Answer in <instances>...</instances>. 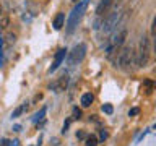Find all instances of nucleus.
I'll use <instances>...</instances> for the list:
<instances>
[{"label":"nucleus","mask_w":156,"mask_h":146,"mask_svg":"<svg viewBox=\"0 0 156 146\" xmlns=\"http://www.w3.org/2000/svg\"><path fill=\"white\" fill-rule=\"evenodd\" d=\"M85 54H86V44H78L72 49V52H68V57H67V62L68 65H76V63H80L83 58H85Z\"/></svg>","instance_id":"nucleus-5"},{"label":"nucleus","mask_w":156,"mask_h":146,"mask_svg":"<svg viewBox=\"0 0 156 146\" xmlns=\"http://www.w3.org/2000/svg\"><path fill=\"white\" fill-rule=\"evenodd\" d=\"M72 2H75V3H78V2H80V0H72Z\"/></svg>","instance_id":"nucleus-29"},{"label":"nucleus","mask_w":156,"mask_h":146,"mask_svg":"<svg viewBox=\"0 0 156 146\" xmlns=\"http://www.w3.org/2000/svg\"><path fill=\"white\" fill-rule=\"evenodd\" d=\"M151 31H153V34H156V15L153 18V24H151Z\"/></svg>","instance_id":"nucleus-22"},{"label":"nucleus","mask_w":156,"mask_h":146,"mask_svg":"<svg viewBox=\"0 0 156 146\" xmlns=\"http://www.w3.org/2000/svg\"><path fill=\"white\" fill-rule=\"evenodd\" d=\"M20 130H21V127H20V125H15L13 127V131H20Z\"/></svg>","instance_id":"nucleus-27"},{"label":"nucleus","mask_w":156,"mask_h":146,"mask_svg":"<svg viewBox=\"0 0 156 146\" xmlns=\"http://www.w3.org/2000/svg\"><path fill=\"white\" fill-rule=\"evenodd\" d=\"M41 99H42V94H36V96H34V99H33V102H37Z\"/></svg>","instance_id":"nucleus-24"},{"label":"nucleus","mask_w":156,"mask_h":146,"mask_svg":"<svg viewBox=\"0 0 156 146\" xmlns=\"http://www.w3.org/2000/svg\"><path fill=\"white\" fill-rule=\"evenodd\" d=\"M68 125H70V120H67L65 123H63V127H62V133H65V131L68 130Z\"/></svg>","instance_id":"nucleus-21"},{"label":"nucleus","mask_w":156,"mask_h":146,"mask_svg":"<svg viewBox=\"0 0 156 146\" xmlns=\"http://www.w3.org/2000/svg\"><path fill=\"white\" fill-rule=\"evenodd\" d=\"M107 136H109V133H107V130H101V133H99V138H101L102 141H104V140L107 138Z\"/></svg>","instance_id":"nucleus-19"},{"label":"nucleus","mask_w":156,"mask_h":146,"mask_svg":"<svg viewBox=\"0 0 156 146\" xmlns=\"http://www.w3.org/2000/svg\"><path fill=\"white\" fill-rule=\"evenodd\" d=\"M140 114V109H138V107H132V109L129 110V115L130 117H135V115H138Z\"/></svg>","instance_id":"nucleus-18"},{"label":"nucleus","mask_w":156,"mask_h":146,"mask_svg":"<svg viewBox=\"0 0 156 146\" xmlns=\"http://www.w3.org/2000/svg\"><path fill=\"white\" fill-rule=\"evenodd\" d=\"M67 85H68V75L63 73L62 76H58L57 80L51 85V89H54L55 92H62V91L67 89Z\"/></svg>","instance_id":"nucleus-8"},{"label":"nucleus","mask_w":156,"mask_h":146,"mask_svg":"<svg viewBox=\"0 0 156 146\" xmlns=\"http://www.w3.org/2000/svg\"><path fill=\"white\" fill-rule=\"evenodd\" d=\"M88 5H90V0H80V2L75 5V8L72 10V13L68 15V18H67V33L68 34H72L76 29L80 19L83 18V13L86 12Z\"/></svg>","instance_id":"nucleus-2"},{"label":"nucleus","mask_w":156,"mask_h":146,"mask_svg":"<svg viewBox=\"0 0 156 146\" xmlns=\"http://www.w3.org/2000/svg\"><path fill=\"white\" fill-rule=\"evenodd\" d=\"M18 144H20L18 140H13V141H10V143H8V146H18Z\"/></svg>","instance_id":"nucleus-25"},{"label":"nucleus","mask_w":156,"mask_h":146,"mask_svg":"<svg viewBox=\"0 0 156 146\" xmlns=\"http://www.w3.org/2000/svg\"><path fill=\"white\" fill-rule=\"evenodd\" d=\"M46 110H47L46 107H42L41 110H39V112H36V114L33 115V122H34V123H37L39 120H42V119H44V115H46Z\"/></svg>","instance_id":"nucleus-12"},{"label":"nucleus","mask_w":156,"mask_h":146,"mask_svg":"<svg viewBox=\"0 0 156 146\" xmlns=\"http://www.w3.org/2000/svg\"><path fill=\"white\" fill-rule=\"evenodd\" d=\"M101 109H102V112H104V114H107V115H112V112H114V107H112L111 104H104Z\"/></svg>","instance_id":"nucleus-14"},{"label":"nucleus","mask_w":156,"mask_h":146,"mask_svg":"<svg viewBox=\"0 0 156 146\" xmlns=\"http://www.w3.org/2000/svg\"><path fill=\"white\" fill-rule=\"evenodd\" d=\"M67 55H68V50H67L65 47L58 49V50H57V54H55V57H54V62H52V65L49 67V71H51V73H52V71H55L57 68L62 65V62L65 60V57H67Z\"/></svg>","instance_id":"nucleus-7"},{"label":"nucleus","mask_w":156,"mask_h":146,"mask_svg":"<svg viewBox=\"0 0 156 146\" xmlns=\"http://www.w3.org/2000/svg\"><path fill=\"white\" fill-rule=\"evenodd\" d=\"M117 0H101L96 7V15L98 16H106L107 13H111V8L115 5Z\"/></svg>","instance_id":"nucleus-6"},{"label":"nucleus","mask_w":156,"mask_h":146,"mask_svg":"<svg viewBox=\"0 0 156 146\" xmlns=\"http://www.w3.org/2000/svg\"><path fill=\"white\" fill-rule=\"evenodd\" d=\"M28 109H29V102H28V101H24L23 104H20L16 109L12 112V119H18V117H20V115H23Z\"/></svg>","instance_id":"nucleus-10"},{"label":"nucleus","mask_w":156,"mask_h":146,"mask_svg":"<svg viewBox=\"0 0 156 146\" xmlns=\"http://www.w3.org/2000/svg\"><path fill=\"white\" fill-rule=\"evenodd\" d=\"M153 130H156V123H154V125H153Z\"/></svg>","instance_id":"nucleus-30"},{"label":"nucleus","mask_w":156,"mask_h":146,"mask_svg":"<svg viewBox=\"0 0 156 146\" xmlns=\"http://www.w3.org/2000/svg\"><path fill=\"white\" fill-rule=\"evenodd\" d=\"M52 26H54L55 31H60V29L65 26V15H63L62 12L55 15V18H54V21H52Z\"/></svg>","instance_id":"nucleus-9"},{"label":"nucleus","mask_w":156,"mask_h":146,"mask_svg":"<svg viewBox=\"0 0 156 146\" xmlns=\"http://www.w3.org/2000/svg\"><path fill=\"white\" fill-rule=\"evenodd\" d=\"M8 143H10V141H8V140H5V138L0 140V146H8Z\"/></svg>","instance_id":"nucleus-23"},{"label":"nucleus","mask_w":156,"mask_h":146,"mask_svg":"<svg viewBox=\"0 0 156 146\" xmlns=\"http://www.w3.org/2000/svg\"><path fill=\"white\" fill-rule=\"evenodd\" d=\"M76 138L78 140H83V138H86V133L83 130H80V131H76Z\"/></svg>","instance_id":"nucleus-20"},{"label":"nucleus","mask_w":156,"mask_h":146,"mask_svg":"<svg viewBox=\"0 0 156 146\" xmlns=\"http://www.w3.org/2000/svg\"><path fill=\"white\" fill-rule=\"evenodd\" d=\"M125 39H127V29H125V28H120V29H117V31H114L112 37L109 39V42H107V46H106V49H104L106 55L111 57L112 54H115L122 46H124Z\"/></svg>","instance_id":"nucleus-3"},{"label":"nucleus","mask_w":156,"mask_h":146,"mask_svg":"<svg viewBox=\"0 0 156 146\" xmlns=\"http://www.w3.org/2000/svg\"><path fill=\"white\" fill-rule=\"evenodd\" d=\"M150 62V39L146 34L140 37V42H138V50H136V65L140 68H143L148 65Z\"/></svg>","instance_id":"nucleus-4"},{"label":"nucleus","mask_w":156,"mask_h":146,"mask_svg":"<svg viewBox=\"0 0 156 146\" xmlns=\"http://www.w3.org/2000/svg\"><path fill=\"white\" fill-rule=\"evenodd\" d=\"M2 62H3V54H2V49H0V67H2Z\"/></svg>","instance_id":"nucleus-26"},{"label":"nucleus","mask_w":156,"mask_h":146,"mask_svg":"<svg viewBox=\"0 0 156 146\" xmlns=\"http://www.w3.org/2000/svg\"><path fill=\"white\" fill-rule=\"evenodd\" d=\"M8 24H10L8 16H2V18H0V28H8Z\"/></svg>","instance_id":"nucleus-16"},{"label":"nucleus","mask_w":156,"mask_h":146,"mask_svg":"<svg viewBox=\"0 0 156 146\" xmlns=\"http://www.w3.org/2000/svg\"><path fill=\"white\" fill-rule=\"evenodd\" d=\"M73 119H76V120L81 119V110L78 107H73Z\"/></svg>","instance_id":"nucleus-17"},{"label":"nucleus","mask_w":156,"mask_h":146,"mask_svg":"<svg viewBox=\"0 0 156 146\" xmlns=\"http://www.w3.org/2000/svg\"><path fill=\"white\" fill-rule=\"evenodd\" d=\"M90 120H93V122H98V119H96V115H91V117H90Z\"/></svg>","instance_id":"nucleus-28"},{"label":"nucleus","mask_w":156,"mask_h":146,"mask_svg":"<svg viewBox=\"0 0 156 146\" xmlns=\"http://www.w3.org/2000/svg\"><path fill=\"white\" fill-rule=\"evenodd\" d=\"M5 39H7V42H8V44H15V42H16V34H13V33H7Z\"/></svg>","instance_id":"nucleus-15"},{"label":"nucleus","mask_w":156,"mask_h":146,"mask_svg":"<svg viewBox=\"0 0 156 146\" xmlns=\"http://www.w3.org/2000/svg\"><path fill=\"white\" fill-rule=\"evenodd\" d=\"M109 58L115 68H124V70H127V68L132 67V63L135 60V52L132 47L124 46L115 52V55H111Z\"/></svg>","instance_id":"nucleus-1"},{"label":"nucleus","mask_w":156,"mask_h":146,"mask_svg":"<svg viewBox=\"0 0 156 146\" xmlns=\"http://www.w3.org/2000/svg\"><path fill=\"white\" fill-rule=\"evenodd\" d=\"M0 13H2V7H0Z\"/></svg>","instance_id":"nucleus-31"},{"label":"nucleus","mask_w":156,"mask_h":146,"mask_svg":"<svg viewBox=\"0 0 156 146\" xmlns=\"http://www.w3.org/2000/svg\"><path fill=\"white\" fill-rule=\"evenodd\" d=\"M96 144H98V138L94 135H90L86 138V146H96Z\"/></svg>","instance_id":"nucleus-13"},{"label":"nucleus","mask_w":156,"mask_h":146,"mask_svg":"<svg viewBox=\"0 0 156 146\" xmlns=\"http://www.w3.org/2000/svg\"><path fill=\"white\" fill-rule=\"evenodd\" d=\"M93 101H94V96H93L91 92H85V94L81 96V99H80L83 107H90L93 104Z\"/></svg>","instance_id":"nucleus-11"}]
</instances>
